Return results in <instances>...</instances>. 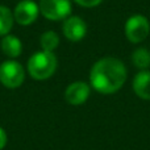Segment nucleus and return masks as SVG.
Segmentation results:
<instances>
[{"instance_id":"9b49d317","label":"nucleus","mask_w":150,"mask_h":150,"mask_svg":"<svg viewBox=\"0 0 150 150\" xmlns=\"http://www.w3.org/2000/svg\"><path fill=\"white\" fill-rule=\"evenodd\" d=\"M13 24H15V17L13 12L7 7V5H0V36H7L12 30Z\"/></svg>"},{"instance_id":"f8f14e48","label":"nucleus","mask_w":150,"mask_h":150,"mask_svg":"<svg viewBox=\"0 0 150 150\" xmlns=\"http://www.w3.org/2000/svg\"><path fill=\"white\" fill-rule=\"evenodd\" d=\"M132 62L140 70H146L150 67V50L146 47H137L132 53Z\"/></svg>"},{"instance_id":"9d476101","label":"nucleus","mask_w":150,"mask_h":150,"mask_svg":"<svg viewBox=\"0 0 150 150\" xmlns=\"http://www.w3.org/2000/svg\"><path fill=\"white\" fill-rule=\"evenodd\" d=\"M1 50L7 57L9 58H17L23 52V45L17 36L13 34H7L1 40Z\"/></svg>"},{"instance_id":"f257e3e1","label":"nucleus","mask_w":150,"mask_h":150,"mask_svg":"<svg viewBox=\"0 0 150 150\" xmlns=\"http://www.w3.org/2000/svg\"><path fill=\"white\" fill-rule=\"evenodd\" d=\"M128 73L124 62L115 57L100 58L90 71V83L103 95L115 93L124 86Z\"/></svg>"},{"instance_id":"0eeeda50","label":"nucleus","mask_w":150,"mask_h":150,"mask_svg":"<svg viewBox=\"0 0 150 150\" xmlns=\"http://www.w3.org/2000/svg\"><path fill=\"white\" fill-rule=\"evenodd\" d=\"M63 36L71 42H79L87 33V24L79 16H69L62 25Z\"/></svg>"},{"instance_id":"2eb2a0df","label":"nucleus","mask_w":150,"mask_h":150,"mask_svg":"<svg viewBox=\"0 0 150 150\" xmlns=\"http://www.w3.org/2000/svg\"><path fill=\"white\" fill-rule=\"evenodd\" d=\"M5 145H7V134H5L4 129L0 128V150L4 149Z\"/></svg>"},{"instance_id":"f03ea898","label":"nucleus","mask_w":150,"mask_h":150,"mask_svg":"<svg viewBox=\"0 0 150 150\" xmlns=\"http://www.w3.org/2000/svg\"><path fill=\"white\" fill-rule=\"evenodd\" d=\"M58 61L57 57L53 52H45V50H40V52L34 53L30 55L28 59V73L33 79L36 80H45L49 79L52 75H54L57 70Z\"/></svg>"},{"instance_id":"1a4fd4ad","label":"nucleus","mask_w":150,"mask_h":150,"mask_svg":"<svg viewBox=\"0 0 150 150\" xmlns=\"http://www.w3.org/2000/svg\"><path fill=\"white\" fill-rule=\"evenodd\" d=\"M133 91L138 98L150 100V71L141 70L133 79Z\"/></svg>"},{"instance_id":"7ed1b4c3","label":"nucleus","mask_w":150,"mask_h":150,"mask_svg":"<svg viewBox=\"0 0 150 150\" xmlns=\"http://www.w3.org/2000/svg\"><path fill=\"white\" fill-rule=\"evenodd\" d=\"M124 33L128 41L140 44L148 38L150 33V23L144 15H133L125 21Z\"/></svg>"},{"instance_id":"6e6552de","label":"nucleus","mask_w":150,"mask_h":150,"mask_svg":"<svg viewBox=\"0 0 150 150\" xmlns=\"http://www.w3.org/2000/svg\"><path fill=\"white\" fill-rule=\"evenodd\" d=\"M91 88L86 82H74L65 90V100L71 105H80L90 98Z\"/></svg>"},{"instance_id":"39448f33","label":"nucleus","mask_w":150,"mask_h":150,"mask_svg":"<svg viewBox=\"0 0 150 150\" xmlns=\"http://www.w3.org/2000/svg\"><path fill=\"white\" fill-rule=\"evenodd\" d=\"M40 13L50 21H65L71 15L70 0H40Z\"/></svg>"},{"instance_id":"ddd939ff","label":"nucleus","mask_w":150,"mask_h":150,"mask_svg":"<svg viewBox=\"0 0 150 150\" xmlns=\"http://www.w3.org/2000/svg\"><path fill=\"white\" fill-rule=\"evenodd\" d=\"M40 45L45 52H54L59 45V36L54 30H47L41 34Z\"/></svg>"},{"instance_id":"4468645a","label":"nucleus","mask_w":150,"mask_h":150,"mask_svg":"<svg viewBox=\"0 0 150 150\" xmlns=\"http://www.w3.org/2000/svg\"><path fill=\"white\" fill-rule=\"evenodd\" d=\"M78 5L80 7H84V8H93L96 5H99L103 0H74Z\"/></svg>"},{"instance_id":"423d86ee","label":"nucleus","mask_w":150,"mask_h":150,"mask_svg":"<svg viewBox=\"0 0 150 150\" xmlns=\"http://www.w3.org/2000/svg\"><path fill=\"white\" fill-rule=\"evenodd\" d=\"M40 15L38 4L33 0H21L13 9V17L18 25H30L37 20Z\"/></svg>"},{"instance_id":"20e7f679","label":"nucleus","mask_w":150,"mask_h":150,"mask_svg":"<svg viewBox=\"0 0 150 150\" xmlns=\"http://www.w3.org/2000/svg\"><path fill=\"white\" fill-rule=\"evenodd\" d=\"M25 80L23 65L15 59H8L0 65V83L7 88H17Z\"/></svg>"}]
</instances>
